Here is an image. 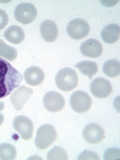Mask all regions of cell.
<instances>
[{
  "label": "cell",
  "instance_id": "obj_25",
  "mask_svg": "<svg viewBox=\"0 0 120 160\" xmlns=\"http://www.w3.org/2000/svg\"><path fill=\"white\" fill-rule=\"evenodd\" d=\"M4 106H5V105H4V102H1V101H0V111L4 109Z\"/></svg>",
  "mask_w": 120,
  "mask_h": 160
},
{
  "label": "cell",
  "instance_id": "obj_23",
  "mask_svg": "<svg viewBox=\"0 0 120 160\" xmlns=\"http://www.w3.org/2000/svg\"><path fill=\"white\" fill-rule=\"evenodd\" d=\"M78 159H96L99 160V156L97 154H95L94 152L91 151H84L82 154H80L78 156Z\"/></svg>",
  "mask_w": 120,
  "mask_h": 160
},
{
  "label": "cell",
  "instance_id": "obj_7",
  "mask_svg": "<svg viewBox=\"0 0 120 160\" xmlns=\"http://www.w3.org/2000/svg\"><path fill=\"white\" fill-rule=\"evenodd\" d=\"M92 100L89 95L84 91H75L70 96V106L75 112H87L91 107Z\"/></svg>",
  "mask_w": 120,
  "mask_h": 160
},
{
  "label": "cell",
  "instance_id": "obj_14",
  "mask_svg": "<svg viewBox=\"0 0 120 160\" xmlns=\"http://www.w3.org/2000/svg\"><path fill=\"white\" fill-rule=\"evenodd\" d=\"M40 34L47 42H53L58 37V27L52 20H44L40 25Z\"/></svg>",
  "mask_w": 120,
  "mask_h": 160
},
{
  "label": "cell",
  "instance_id": "obj_19",
  "mask_svg": "<svg viewBox=\"0 0 120 160\" xmlns=\"http://www.w3.org/2000/svg\"><path fill=\"white\" fill-rule=\"evenodd\" d=\"M17 54L18 53L16 49L0 39V56L8 61H14L17 57Z\"/></svg>",
  "mask_w": 120,
  "mask_h": 160
},
{
  "label": "cell",
  "instance_id": "obj_15",
  "mask_svg": "<svg viewBox=\"0 0 120 160\" xmlns=\"http://www.w3.org/2000/svg\"><path fill=\"white\" fill-rule=\"evenodd\" d=\"M120 37V26L118 24H109L102 29L101 38L105 43L112 44L117 42Z\"/></svg>",
  "mask_w": 120,
  "mask_h": 160
},
{
  "label": "cell",
  "instance_id": "obj_4",
  "mask_svg": "<svg viewBox=\"0 0 120 160\" xmlns=\"http://www.w3.org/2000/svg\"><path fill=\"white\" fill-rule=\"evenodd\" d=\"M37 16V9L30 2L19 3L14 9V17L22 24H29Z\"/></svg>",
  "mask_w": 120,
  "mask_h": 160
},
{
  "label": "cell",
  "instance_id": "obj_13",
  "mask_svg": "<svg viewBox=\"0 0 120 160\" xmlns=\"http://www.w3.org/2000/svg\"><path fill=\"white\" fill-rule=\"evenodd\" d=\"M44 78V71L39 66H30L24 72L25 82L31 86H37V85L41 84Z\"/></svg>",
  "mask_w": 120,
  "mask_h": 160
},
{
  "label": "cell",
  "instance_id": "obj_20",
  "mask_svg": "<svg viewBox=\"0 0 120 160\" xmlns=\"http://www.w3.org/2000/svg\"><path fill=\"white\" fill-rule=\"evenodd\" d=\"M16 148L10 143L0 144V159L3 160H13L16 158Z\"/></svg>",
  "mask_w": 120,
  "mask_h": 160
},
{
  "label": "cell",
  "instance_id": "obj_18",
  "mask_svg": "<svg viewBox=\"0 0 120 160\" xmlns=\"http://www.w3.org/2000/svg\"><path fill=\"white\" fill-rule=\"evenodd\" d=\"M103 72L109 77H117L120 75V62L117 59H109L103 64Z\"/></svg>",
  "mask_w": 120,
  "mask_h": 160
},
{
  "label": "cell",
  "instance_id": "obj_21",
  "mask_svg": "<svg viewBox=\"0 0 120 160\" xmlns=\"http://www.w3.org/2000/svg\"><path fill=\"white\" fill-rule=\"evenodd\" d=\"M47 159L48 160H67L68 155L62 147L55 146L48 152Z\"/></svg>",
  "mask_w": 120,
  "mask_h": 160
},
{
  "label": "cell",
  "instance_id": "obj_8",
  "mask_svg": "<svg viewBox=\"0 0 120 160\" xmlns=\"http://www.w3.org/2000/svg\"><path fill=\"white\" fill-rule=\"evenodd\" d=\"M112 85L108 80L104 79L102 77H98L92 80L90 84V91L95 97L103 99L108 97L112 92Z\"/></svg>",
  "mask_w": 120,
  "mask_h": 160
},
{
  "label": "cell",
  "instance_id": "obj_9",
  "mask_svg": "<svg viewBox=\"0 0 120 160\" xmlns=\"http://www.w3.org/2000/svg\"><path fill=\"white\" fill-rule=\"evenodd\" d=\"M43 104L49 112H59L65 106V100L60 93L49 91L44 95Z\"/></svg>",
  "mask_w": 120,
  "mask_h": 160
},
{
  "label": "cell",
  "instance_id": "obj_16",
  "mask_svg": "<svg viewBox=\"0 0 120 160\" xmlns=\"http://www.w3.org/2000/svg\"><path fill=\"white\" fill-rule=\"evenodd\" d=\"M4 37L6 38L9 42L13 44H19L21 43L25 38V33L23 29L17 26V25H11L9 26L4 32Z\"/></svg>",
  "mask_w": 120,
  "mask_h": 160
},
{
  "label": "cell",
  "instance_id": "obj_22",
  "mask_svg": "<svg viewBox=\"0 0 120 160\" xmlns=\"http://www.w3.org/2000/svg\"><path fill=\"white\" fill-rule=\"evenodd\" d=\"M8 20H9L8 14L5 12L3 9H0V30L6 26L8 23Z\"/></svg>",
  "mask_w": 120,
  "mask_h": 160
},
{
  "label": "cell",
  "instance_id": "obj_17",
  "mask_svg": "<svg viewBox=\"0 0 120 160\" xmlns=\"http://www.w3.org/2000/svg\"><path fill=\"white\" fill-rule=\"evenodd\" d=\"M75 67L89 78H92L98 72V65L93 61H80L75 64Z\"/></svg>",
  "mask_w": 120,
  "mask_h": 160
},
{
  "label": "cell",
  "instance_id": "obj_3",
  "mask_svg": "<svg viewBox=\"0 0 120 160\" xmlns=\"http://www.w3.org/2000/svg\"><path fill=\"white\" fill-rule=\"evenodd\" d=\"M56 138H57L56 129L50 124H43L37 130L34 143L38 149L44 150L48 148L56 140Z\"/></svg>",
  "mask_w": 120,
  "mask_h": 160
},
{
  "label": "cell",
  "instance_id": "obj_1",
  "mask_svg": "<svg viewBox=\"0 0 120 160\" xmlns=\"http://www.w3.org/2000/svg\"><path fill=\"white\" fill-rule=\"evenodd\" d=\"M22 80V74L8 60L0 57V99L11 94L13 90L19 87Z\"/></svg>",
  "mask_w": 120,
  "mask_h": 160
},
{
  "label": "cell",
  "instance_id": "obj_5",
  "mask_svg": "<svg viewBox=\"0 0 120 160\" xmlns=\"http://www.w3.org/2000/svg\"><path fill=\"white\" fill-rule=\"evenodd\" d=\"M90 32V26L86 20L76 18L71 20L67 25V33L74 40L86 37Z\"/></svg>",
  "mask_w": 120,
  "mask_h": 160
},
{
  "label": "cell",
  "instance_id": "obj_2",
  "mask_svg": "<svg viewBox=\"0 0 120 160\" xmlns=\"http://www.w3.org/2000/svg\"><path fill=\"white\" fill-rule=\"evenodd\" d=\"M55 82L57 87L63 91H70L74 89L78 84L77 73L72 68L65 67L60 69L55 76Z\"/></svg>",
  "mask_w": 120,
  "mask_h": 160
},
{
  "label": "cell",
  "instance_id": "obj_24",
  "mask_svg": "<svg viewBox=\"0 0 120 160\" xmlns=\"http://www.w3.org/2000/svg\"><path fill=\"white\" fill-rule=\"evenodd\" d=\"M3 121H4V116H3V114L0 112V125H2Z\"/></svg>",
  "mask_w": 120,
  "mask_h": 160
},
{
  "label": "cell",
  "instance_id": "obj_10",
  "mask_svg": "<svg viewBox=\"0 0 120 160\" xmlns=\"http://www.w3.org/2000/svg\"><path fill=\"white\" fill-rule=\"evenodd\" d=\"M83 138L89 144H96L102 141L105 137L104 129L97 123H90L83 129Z\"/></svg>",
  "mask_w": 120,
  "mask_h": 160
},
{
  "label": "cell",
  "instance_id": "obj_6",
  "mask_svg": "<svg viewBox=\"0 0 120 160\" xmlns=\"http://www.w3.org/2000/svg\"><path fill=\"white\" fill-rule=\"evenodd\" d=\"M12 125L15 131H17L19 133L22 139L24 140L31 139L34 125L32 120L30 118H28L27 116H24V115H18V116H16L13 119Z\"/></svg>",
  "mask_w": 120,
  "mask_h": 160
},
{
  "label": "cell",
  "instance_id": "obj_11",
  "mask_svg": "<svg viewBox=\"0 0 120 160\" xmlns=\"http://www.w3.org/2000/svg\"><path fill=\"white\" fill-rule=\"evenodd\" d=\"M80 51L86 57L97 58L101 56L103 52V46L102 43L98 41L97 39L90 38L81 43V45H80Z\"/></svg>",
  "mask_w": 120,
  "mask_h": 160
},
{
  "label": "cell",
  "instance_id": "obj_12",
  "mask_svg": "<svg viewBox=\"0 0 120 160\" xmlns=\"http://www.w3.org/2000/svg\"><path fill=\"white\" fill-rule=\"evenodd\" d=\"M33 93L32 88H29L26 86H20L16 88V90L11 94L10 100H11L12 106L16 110H21L26 101L29 99Z\"/></svg>",
  "mask_w": 120,
  "mask_h": 160
}]
</instances>
